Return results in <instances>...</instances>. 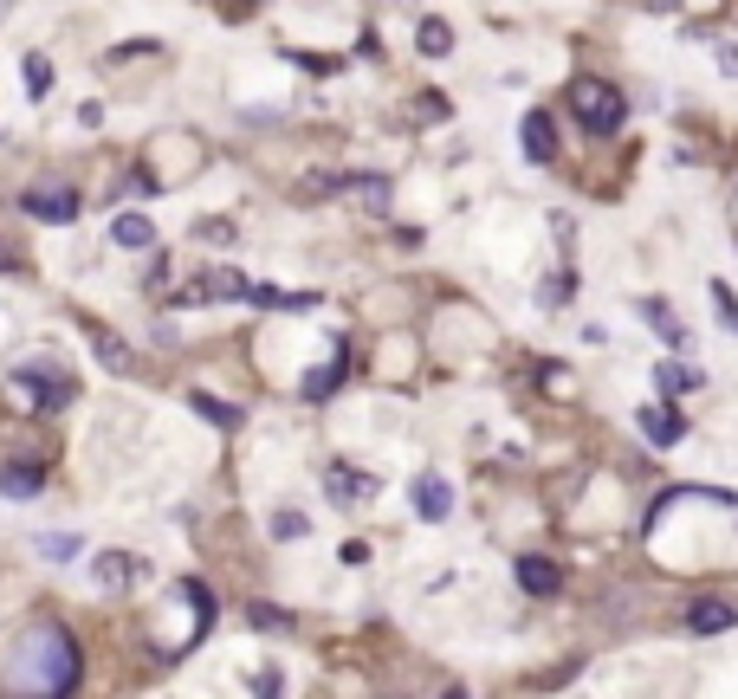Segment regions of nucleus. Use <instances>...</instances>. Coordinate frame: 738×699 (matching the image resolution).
Masks as SVG:
<instances>
[{
  "label": "nucleus",
  "instance_id": "dca6fc26",
  "mask_svg": "<svg viewBox=\"0 0 738 699\" xmlns=\"http://www.w3.org/2000/svg\"><path fill=\"white\" fill-rule=\"evenodd\" d=\"M20 78H26V98H52V85H59V72H52L46 52H26V59H20Z\"/></svg>",
  "mask_w": 738,
  "mask_h": 699
},
{
  "label": "nucleus",
  "instance_id": "ddd939ff",
  "mask_svg": "<svg viewBox=\"0 0 738 699\" xmlns=\"http://www.w3.org/2000/svg\"><path fill=\"white\" fill-rule=\"evenodd\" d=\"M111 240L130 246V253H149V246H156V227H149V214H117V221H111Z\"/></svg>",
  "mask_w": 738,
  "mask_h": 699
},
{
  "label": "nucleus",
  "instance_id": "9b49d317",
  "mask_svg": "<svg viewBox=\"0 0 738 699\" xmlns=\"http://www.w3.org/2000/svg\"><path fill=\"white\" fill-rule=\"evenodd\" d=\"M246 305H259V311H311V305H318V292H285V285H253V292H246Z\"/></svg>",
  "mask_w": 738,
  "mask_h": 699
},
{
  "label": "nucleus",
  "instance_id": "7c9ffc66",
  "mask_svg": "<svg viewBox=\"0 0 738 699\" xmlns=\"http://www.w3.org/2000/svg\"><path fill=\"white\" fill-rule=\"evenodd\" d=\"M447 699H467V693H460V687H447Z\"/></svg>",
  "mask_w": 738,
  "mask_h": 699
},
{
  "label": "nucleus",
  "instance_id": "6ab92c4d",
  "mask_svg": "<svg viewBox=\"0 0 738 699\" xmlns=\"http://www.w3.org/2000/svg\"><path fill=\"white\" fill-rule=\"evenodd\" d=\"M344 188H350V195L363 201V208H376V214L389 208V175H350Z\"/></svg>",
  "mask_w": 738,
  "mask_h": 699
},
{
  "label": "nucleus",
  "instance_id": "20e7f679",
  "mask_svg": "<svg viewBox=\"0 0 738 699\" xmlns=\"http://www.w3.org/2000/svg\"><path fill=\"white\" fill-rule=\"evenodd\" d=\"M246 292H253V279L234 266H201L195 279H188V298L195 305H246Z\"/></svg>",
  "mask_w": 738,
  "mask_h": 699
},
{
  "label": "nucleus",
  "instance_id": "bb28decb",
  "mask_svg": "<svg viewBox=\"0 0 738 699\" xmlns=\"http://www.w3.org/2000/svg\"><path fill=\"white\" fill-rule=\"evenodd\" d=\"M305 518H298V512H272V538H305Z\"/></svg>",
  "mask_w": 738,
  "mask_h": 699
},
{
  "label": "nucleus",
  "instance_id": "9d476101",
  "mask_svg": "<svg viewBox=\"0 0 738 699\" xmlns=\"http://www.w3.org/2000/svg\"><path fill=\"white\" fill-rule=\"evenodd\" d=\"M518 583H525L531 596H557V589H564V570H557L551 557H518Z\"/></svg>",
  "mask_w": 738,
  "mask_h": 699
},
{
  "label": "nucleus",
  "instance_id": "a211bd4d",
  "mask_svg": "<svg viewBox=\"0 0 738 699\" xmlns=\"http://www.w3.org/2000/svg\"><path fill=\"white\" fill-rule=\"evenodd\" d=\"M654 389H661V395H687V389H700V369H687V363H661V369H654Z\"/></svg>",
  "mask_w": 738,
  "mask_h": 699
},
{
  "label": "nucleus",
  "instance_id": "7ed1b4c3",
  "mask_svg": "<svg viewBox=\"0 0 738 699\" xmlns=\"http://www.w3.org/2000/svg\"><path fill=\"white\" fill-rule=\"evenodd\" d=\"M13 389L26 395V408H65L78 395V382L65 369H46V363H20L13 369Z\"/></svg>",
  "mask_w": 738,
  "mask_h": 699
},
{
  "label": "nucleus",
  "instance_id": "b1692460",
  "mask_svg": "<svg viewBox=\"0 0 738 699\" xmlns=\"http://www.w3.org/2000/svg\"><path fill=\"white\" fill-rule=\"evenodd\" d=\"M641 318H648V324H654V331H661V337H667V344H674V350H680V318H674V311H667V305H661V298H641Z\"/></svg>",
  "mask_w": 738,
  "mask_h": 699
},
{
  "label": "nucleus",
  "instance_id": "4468645a",
  "mask_svg": "<svg viewBox=\"0 0 738 699\" xmlns=\"http://www.w3.org/2000/svg\"><path fill=\"white\" fill-rule=\"evenodd\" d=\"M635 421H641V434H648L654 447H674L680 434H687V421H680V415H667V408H641Z\"/></svg>",
  "mask_w": 738,
  "mask_h": 699
},
{
  "label": "nucleus",
  "instance_id": "4be33fe9",
  "mask_svg": "<svg viewBox=\"0 0 738 699\" xmlns=\"http://www.w3.org/2000/svg\"><path fill=\"white\" fill-rule=\"evenodd\" d=\"M415 46L428 52V59H447V52H454V33H447V20H421Z\"/></svg>",
  "mask_w": 738,
  "mask_h": 699
},
{
  "label": "nucleus",
  "instance_id": "c756f323",
  "mask_svg": "<svg viewBox=\"0 0 738 699\" xmlns=\"http://www.w3.org/2000/svg\"><path fill=\"white\" fill-rule=\"evenodd\" d=\"M719 65H726V72L738 78V46H719Z\"/></svg>",
  "mask_w": 738,
  "mask_h": 699
},
{
  "label": "nucleus",
  "instance_id": "2eb2a0df",
  "mask_svg": "<svg viewBox=\"0 0 738 699\" xmlns=\"http://www.w3.org/2000/svg\"><path fill=\"white\" fill-rule=\"evenodd\" d=\"M85 331H91V344H98V356L117 369V376H130V350H123V337L111 331V324H98V318H85Z\"/></svg>",
  "mask_w": 738,
  "mask_h": 699
},
{
  "label": "nucleus",
  "instance_id": "393cba45",
  "mask_svg": "<svg viewBox=\"0 0 738 699\" xmlns=\"http://www.w3.org/2000/svg\"><path fill=\"white\" fill-rule=\"evenodd\" d=\"M350 182V175H298V201H324V195H331V188H344Z\"/></svg>",
  "mask_w": 738,
  "mask_h": 699
},
{
  "label": "nucleus",
  "instance_id": "5701e85b",
  "mask_svg": "<svg viewBox=\"0 0 738 699\" xmlns=\"http://www.w3.org/2000/svg\"><path fill=\"white\" fill-rule=\"evenodd\" d=\"M195 415H208L214 428H227V434L240 428V408H234V402H221V395H195Z\"/></svg>",
  "mask_w": 738,
  "mask_h": 699
},
{
  "label": "nucleus",
  "instance_id": "cd10ccee",
  "mask_svg": "<svg viewBox=\"0 0 738 699\" xmlns=\"http://www.w3.org/2000/svg\"><path fill=\"white\" fill-rule=\"evenodd\" d=\"M195 240H214V246H227V240H234V221H195Z\"/></svg>",
  "mask_w": 738,
  "mask_h": 699
},
{
  "label": "nucleus",
  "instance_id": "f03ea898",
  "mask_svg": "<svg viewBox=\"0 0 738 699\" xmlns=\"http://www.w3.org/2000/svg\"><path fill=\"white\" fill-rule=\"evenodd\" d=\"M570 111H577V123L590 136H615L628 123V98L615 85H603V78H583V85H570Z\"/></svg>",
  "mask_w": 738,
  "mask_h": 699
},
{
  "label": "nucleus",
  "instance_id": "f3484780",
  "mask_svg": "<svg viewBox=\"0 0 738 699\" xmlns=\"http://www.w3.org/2000/svg\"><path fill=\"white\" fill-rule=\"evenodd\" d=\"M344 369H350L344 356H337V363H324V369H311V376L298 382V389H305V402H324V395H331L337 382H344Z\"/></svg>",
  "mask_w": 738,
  "mask_h": 699
},
{
  "label": "nucleus",
  "instance_id": "aec40b11",
  "mask_svg": "<svg viewBox=\"0 0 738 699\" xmlns=\"http://www.w3.org/2000/svg\"><path fill=\"white\" fill-rule=\"evenodd\" d=\"M130 577H136L130 551H98V583H104V589H123Z\"/></svg>",
  "mask_w": 738,
  "mask_h": 699
},
{
  "label": "nucleus",
  "instance_id": "f257e3e1",
  "mask_svg": "<svg viewBox=\"0 0 738 699\" xmlns=\"http://www.w3.org/2000/svg\"><path fill=\"white\" fill-rule=\"evenodd\" d=\"M78 687V641L59 622H26L0 661V699H65Z\"/></svg>",
  "mask_w": 738,
  "mask_h": 699
},
{
  "label": "nucleus",
  "instance_id": "f8f14e48",
  "mask_svg": "<svg viewBox=\"0 0 738 699\" xmlns=\"http://www.w3.org/2000/svg\"><path fill=\"white\" fill-rule=\"evenodd\" d=\"M39 486H46V466H26V460L0 466V492H13V499H33Z\"/></svg>",
  "mask_w": 738,
  "mask_h": 699
},
{
  "label": "nucleus",
  "instance_id": "0eeeda50",
  "mask_svg": "<svg viewBox=\"0 0 738 699\" xmlns=\"http://www.w3.org/2000/svg\"><path fill=\"white\" fill-rule=\"evenodd\" d=\"M447 512H454V486H447L441 473H421V479H415V518H428V525H441Z\"/></svg>",
  "mask_w": 738,
  "mask_h": 699
},
{
  "label": "nucleus",
  "instance_id": "c85d7f7f",
  "mask_svg": "<svg viewBox=\"0 0 738 699\" xmlns=\"http://www.w3.org/2000/svg\"><path fill=\"white\" fill-rule=\"evenodd\" d=\"M246 615H253V622H259V628H292V622H285V615H279V609H272V602H253V609H246Z\"/></svg>",
  "mask_w": 738,
  "mask_h": 699
},
{
  "label": "nucleus",
  "instance_id": "1a4fd4ad",
  "mask_svg": "<svg viewBox=\"0 0 738 699\" xmlns=\"http://www.w3.org/2000/svg\"><path fill=\"white\" fill-rule=\"evenodd\" d=\"M518 136H525V156H531V162H551V156H557V123H551V111H531Z\"/></svg>",
  "mask_w": 738,
  "mask_h": 699
},
{
  "label": "nucleus",
  "instance_id": "6e6552de",
  "mask_svg": "<svg viewBox=\"0 0 738 699\" xmlns=\"http://www.w3.org/2000/svg\"><path fill=\"white\" fill-rule=\"evenodd\" d=\"M732 622H738V609H732V602H719V596H700V602L687 609V628H693V635H726Z\"/></svg>",
  "mask_w": 738,
  "mask_h": 699
},
{
  "label": "nucleus",
  "instance_id": "412c9836",
  "mask_svg": "<svg viewBox=\"0 0 738 699\" xmlns=\"http://www.w3.org/2000/svg\"><path fill=\"white\" fill-rule=\"evenodd\" d=\"M78 551H85V544H78L72 531H39V557H46V564H72Z\"/></svg>",
  "mask_w": 738,
  "mask_h": 699
},
{
  "label": "nucleus",
  "instance_id": "a878e982",
  "mask_svg": "<svg viewBox=\"0 0 738 699\" xmlns=\"http://www.w3.org/2000/svg\"><path fill=\"white\" fill-rule=\"evenodd\" d=\"M713 311H719V324L738 337V298H732V285L726 279H713Z\"/></svg>",
  "mask_w": 738,
  "mask_h": 699
},
{
  "label": "nucleus",
  "instance_id": "423d86ee",
  "mask_svg": "<svg viewBox=\"0 0 738 699\" xmlns=\"http://www.w3.org/2000/svg\"><path fill=\"white\" fill-rule=\"evenodd\" d=\"M324 492H331V505H369L376 499V473H357V466H331V473H324Z\"/></svg>",
  "mask_w": 738,
  "mask_h": 699
},
{
  "label": "nucleus",
  "instance_id": "39448f33",
  "mask_svg": "<svg viewBox=\"0 0 738 699\" xmlns=\"http://www.w3.org/2000/svg\"><path fill=\"white\" fill-rule=\"evenodd\" d=\"M20 208L33 214V221H46V227H72V221H78V208H85V201H78V188L52 182V188H33V195H26Z\"/></svg>",
  "mask_w": 738,
  "mask_h": 699
}]
</instances>
